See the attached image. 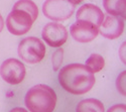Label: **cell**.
<instances>
[{"instance_id": "cell-1", "label": "cell", "mask_w": 126, "mask_h": 112, "mask_svg": "<svg viewBox=\"0 0 126 112\" xmlns=\"http://www.w3.org/2000/svg\"><path fill=\"white\" fill-rule=\"evenodd\" d=\"M95 76L91 71L82 64H70L61 69L59 82L66 91L82 95L93 88L95 84Z\"/></svg>"}, {"instance_id": "cell-2", "label": "cell", "mask_w": 126, "mask_h": 112, "mask_svg": "<svg viewBox=\"0 0 126 112\" xmlns=\"http://www.w3.org/2000/svg\"><path fill=\"white\" fill-rule=\"evenodd\" d=\"M24 101L30 112H52L57 104V94L49 86L38 84L27 91Z\"/></svg>"}, {"instance_id": "cell-3", "label": "cell", "mask_w": 126, "mask_h": 112, "mask_svg": "<svg viewBox=\"0 0 126 112\" xmlns=\"http://www.w3.org/2000/svg\"><path fill=\"white\" fill-rule=\"evenodd\" d=\"M18 55L24 62L36 64L45 58L46 46L39 38L28 36L20 42L18 46Z\"/></svg>"}, {"instance_id": "cell-4", "label": "cell", "mask_w": 126, "mask_h": 112, "mask_svg": "<svg viewBox=\"0 0 126 112\" xmlns=\"http://www.w3.org/2000/svg\"><path fill=\"white\" fill-rule=\"evenodd\" d=\"M75 11V5L69 0H46L43 5L45 16L55 21L70 18Z\"/></svg>"}, {"instance_id": "cell-5", "label": "cell", "mask_w": 126, "mask_h": 112, "mask_svg": "<svg viewBox=\"0 0 126 112\" xmlns=\"http://www.w3.org/2000/svg\"><path fill=\"white\" fill-rule=\"evenodd\" d=\"M34 20L29 13L20 9H12L6 19V25L10 32L14 35H22L28 32Z\"/></svg>"}, {"instance_id": "cell-6", "label": "cell", "mask_w": 126, "mask_h": 112, "mask_svg": "<svg viewBox=\"0 0 126 112\" xmlns=\"http://www.w3.org/2000/svg\"><path fill=\"white\" fill-rule=\"evenodd\" d=\"M26 74L24 65L16 59H8L0 67V75L6 83L16 85L21 83Z\"/></svg>"}, {"instance_id": "cell-7", "label": "cell", "mask_w": 126, "mask_h": 112, "mask_svg": "<svg viewBox=\"0 0 126 112\" xmlns=\"http://www.w3.org/2000/svg\"><path fill=\"white\" fill-rule=\"evenodd\" d=\"M41 35L49 47L60 48L67 42L68 30L63 24L58 22H49L45 25Z\"/></svg>"}, {"instance_id": "cell-8", "label": "cell", "mask_w": 126, "mask_h": 112, "mask_svg": "<svg viewBox=\"0 0 126 112\" xmlns=\"http://www.w3.org/2000/svg\"><path fill=\"white\" fill-rule=\"evenodd\" d=\"M70 32L75 40L79 43H90L99 33V28L90 22L77 20L71 25Z\"/></svg>"}, {"instance_id": "cell-9", "label": "cell", "mask_w": 126, "mask_h": 112, "mask_svg": "<svg viewBox=\"0 0 126 112\" xmlns=\"http://www.w3.org/2000/svg\"><path fill=\"white\" fill-rule=\"evenodd\" d=\"M124 29V21L118 16H106L99 27V32L106 38L115 39L119 37Z\"/></svg>"}, {"instance_id": "cell-10", "label": "cell", "mask_w": 126, "mask_h": 112, "mask_svg": "<svg viewBox=\"0 0 126 112\" xmlns=\"http://www.w3.org/2000/svg\"><path fill=\"white\" fill-rule=\"evenodd\" d=\"M77 20H83L95 25L96 27H100L104 20V13L102 10L94 4H84L79 8L77 11Z\"/></svg>"}, {"instance_id": "cell-11", "label": "cell", "mask_w": 126, "mask_h": 112, "mask_svg": "<svg viewBox=\"0 0 126 112\" xmlns=\"http://www.w3.org/2000/svg\"><path fill=\"white\" fill-rule=\"evenodd\" d=\"M103 6L110 15L125 18L126 0H103Z\"/></svg>"}, {"instance_id": "cell-12", "label": "cell", "mask_w": 126, "mask_h": 112, "mask_svg": "<svg viewBox=\"0 0 126 112\" xmlns=\"http://www.w3.org/2000/svg\"><path fill=\"white\" fill-rule=\"evenodd\" d=\"M104 105L98 99H85L77 106V112H104Z\"/></svg>"}, {"instance_id": "cell-13", "label": "cell", "mask_w": 126, "mask_h": 112, "mask_svg": "<svg viewBox=\"0 0 126 112\" xmlns=\"http://www.w3.org/2000/svg\"><path fill=\"white\" fill-rule=\"evenodd\" d=\"M13 9H20L26 11L27 13L30 14L33 20H35L38 16V8L36 4L31 1V0H19L13 5Z\"/></svg>"}, {"instance_id": "cell-14", "label": "cell", "mask_w": 126, "mask_h": 112, "mask_svg": "<svg viewBox=\"0 0 126 112\" xmlns=\"http://www.w3.org/2000/svg\"><path fill=\"white\" fill-rule=\"evenodd\" d=\"M85 66L91 71L93 74L94 73H98L105 66L104 58L101 55H98V54H92L87 59Z\"/></svg>"}, {"instance_id": "cell-15", "label": "cell", "mask_w": 126, "mask_h": 112, "mask_svg": "<svg viewBox=\"0 0 126 112\" xmlns=\"http://www.w3.org/2000/svg\"><path fill=\"white\" fill-rule=\"evenodd\" d=\"M63 57H64V50H63V48H59L57 52H55V54L52 55L51 62H52V66H54V70L55 71L59 70L60 66L62 65Z\"/></svg>"}, {"instance_id": "cell-16", "label": "cell", "mask_w": 126, "mask_h": 112, "mask_svg": "<svg viewBox=\"0 0 126 112\" xmlns=\"http://www.w3.org/2000/svg\"><path fill=\"white\" fill-rule=\"evenodd\" d=\"M125 76H126V72H122L118 78H117V81H116V87L117 89L119 90V92L122 94V95H126V92H125Z\"/></svg>"}, {"instance_id": "cell-17", "label": "cell", "mask_w": 126, "mask_h": 112, "mask_svg": "<svg viewBox=\"0 0 126 112\" xmlns=\"http://www.w3.org/2000/svg\"><path fill=\"white\" fill-rule=\"evenodd\" d=\"M107 112H126V105L125 104H116L113 105L108 109Z\"/></svg>"}, {"instance_id": "cell-18", "label": "cell", "mask_w": 126, "mask_h": 112, "mask_svg": "<svg viewBox=\"0 0 126 112\" xmlns=\"http://www.w3.org/2000/svg\"><path fill=\"white\" fill-rule=\"evenodd\" d=\"M125 43H123L122 44V46H121V48H120V50H119V56H120V59H121V61H122V62L125 64L126 63V61H125Z\"/></svg>"}, {"instance_id": "cell-19", "label": "cell", "mask_w": 126, "mask_h": 112, "mask_svg": "<svg viewBox=\"0 0 126 112\" xmlns=\"http://www.w3.org/2000/svg\"><path fill=\"white\" fill-rule=\"evenodd\" d=\"M9 112H28V111L21 107H16V108H13L12 110H10Z\"/></svg>"}, {"instance_id": "cell-20", "label": "cell", "mask_w": 126, "mask_h": 112, "mask_svg": "<svg viewBox=\"0 0 126 112\" xmlns=\"http://www.w3.org/2000/svg\"><path fill=\"white\" fill-rule=\"evenodd\" d=\"M3 27H4V20H3V17L0 14V32L3 30Z\"/></svg>"}, {"instance_id": "cell-21", "label": "cell", "mask_w": 126, "mask_h": 112, "mask_svg": "<svg viewBox=\"0 0 126 112\" xmlns=\"http://www.w3.org/2000/svg\"><path fill=\"white\" fill-rule=\"evenodd\" d=\"M69 1L75 5V4H80V3H82L84 0H69Z\"/></svg>"}]
</instances>
